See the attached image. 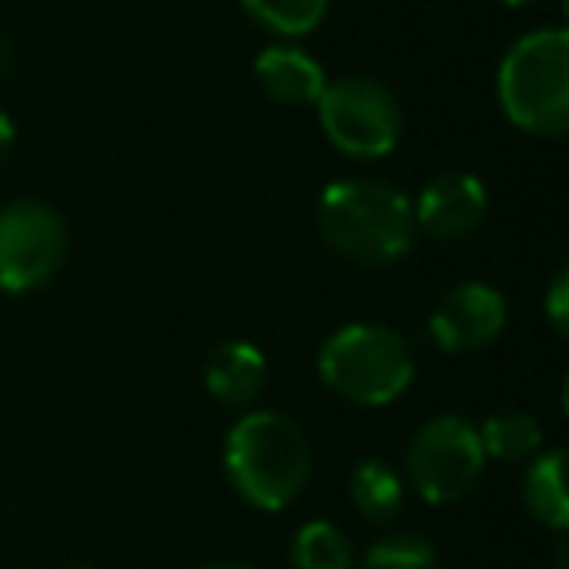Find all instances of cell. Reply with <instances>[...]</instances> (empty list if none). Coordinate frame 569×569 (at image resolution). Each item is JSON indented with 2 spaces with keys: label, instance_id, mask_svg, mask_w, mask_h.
Listing matches in <instances>:
<instances>
[{
  "label": "cell",
  "instance_id": "9",
  "mask_svg": "<svg viewBox=\"0 0 569 569\" xmlns=\"http://www.w3.org/2000/svg\"><path fill=\"white\" fill-rule=\"evenodd\" d=\"M488 219V188L472 172H437L421 188L413 207V227L437 242H460Z\"/></svg>",
  "mask_w": 569,
  "mask_h": 569
},
{
  "label": "cell",
  "instance_id": "20",
  "mask_svg": "<svg viewBox=\"0 0 569 569\" xmlns=\"http://www.w3.org/2000/svg\"><path fill=\"white\" fill-rule=\"evenodd\" d=\"M12 67H17V51H12V43L0 36V79H9Z\"/></svg>",
  "mask_w": 569,
  "mask_h": 569
},
{
  "label": "cell",
  "instance_id": "10",
  "mask_svg": "<svg viewBox=\"0 0 569 569\" xmlns=\"http://www.w3.org/2000/svg\"><path fill=\"white\" fill-rule=\"evenodd\" d=\"M253 79L261 94L277 106H317L320 90L328 87V74L317 56H309L297 43H273L253 59Z\"/></svg>",
  "mask_w": 569,
  "mask_h": 569
},
{
  "label": "cell",
  "instance_id": "21",
  "mask_svg": "<svg viewBox=\"0 0 569 569\" xmlns=\"http://www.w3.org/2000/svg\"><path fill=\"white\" fill-rule=\"evenodd\" d=\"M203 569H253L246 561H214V566H203Z\"/></svg>",
  "mask_w": 569,
  "mask_h": 569
},
{
  "label": "cell",
  "instance_id": "1",
  "mask_svg": "<svg viewBox=\"0 0 569 569\" xmlns=\"http://www.w3.org/2000/svg\"><path fill=\"white\" fill-rule=\"evenodd\" d=\"M222 468L242 503L284 511L312 476V441L289 413L250 410L230 426Z\"/></svg>",
  "mask_w": 569,
  "mask_h": 569
},
{
  "label": "cell",
  "instance_id": "11",
  "mask_svg": "<svg viewBox=\"0 0 569 569\" xmlns=\"http://www.w3.org/2000/svg\"><path fill=\"white\" fill-rule=\"evenodd\" d=\"M207 395L230 410H246L266 390V356L250 340H227L207 356Z\"/></svg>",
  "mask_w": 569,
  "mask_h": 569
},
{
  "label": "cell",
  "instance_id": "15",
  "mask_svg": "<svg viewBox=\"0 0 569 569\" xmlns=\"http://www.w3.org/2000/svg\"><path fill=\"white\" fill-rule=\"evenodd\" d=\"M289 566L293 569H356V546L343 535V527L328 519L305 522L289 546Z\"/></svg>",
  "mask_w": 569,
  "mask_h": 569
},
{
  "label": "cell",
  "instance_id": "19",
  "mask_svg": "<svg viewBox=\"0 0 569 569\" xmlns=\"http://www.w3.org/2000/svg\"><path fill=\"white\" fill-rule=\"evenodd\" d=\"M12 144H17V126H12V118L4 110H0V160L9 157Z\"/></svg>",
  "mask_w": 569,
  "mask_h": 569
},
{
  "label": "cell",
  "instance_id": "5",
  "mask_svg": "<svg viewBox=\"0 0 569 569\" xmlns=\"http://www.w3.org/2000/svg\"><path fill=\"white\" fill-rule=\"evenodd\" d=\"M325 137L356 160H382L402 141V106L387 82L371 74L332 79L317 98Z\"/></svg>",
  "mask_w": 569,
  "mask_h": 569
},
{
  "label": "cell",
  "instance_id": "16",
  "mask_svg": "<svg viewBox=\"0 0 569 569\" xmlns=\"http://www.w3.org/2000/svg\"><path fill=\"white\" fill-rule=\"evenodd\" d=\"M238 4L253 24L284 40L317 32L328 17V0H238Z\"/></svg>",
  "mask_w": 569,
  "mask_h": 569
},
{
  "label": "cell",
  "instance_id": "22",
  "mask_svg": "<svg viewBox=\"0 0 569 569\" xmlns=\"http://www.w3.org/2000/svg\"><path fill=\"white\" fill-rule=\"evenodd\" d=\"M503 4H515V9H522V4H535V0H503Z\"/></svg>",
  "mask_w": 569,
  "mask_h": 569
},
{
  "label": "cell",
  "instance_id": "23",
  "mask_svg": "<svg viewBox=\"0 0 569 569\" xmlns=\"http://www.w3.org/2000/svg\"><path fill=\"white\" fill-rule=\"evenodd\" d=\"M74 569H94V566H74Z\"/></svg>",
  "mask_w": 569,
  "mask_h": 569
},
{
  "label": "cell",
  "instance_id": "14",
  "mask_svg": "<svg viewBox=\"0 0 569 569\" xmlns=\"http://www.w3.org/2000/svg\"><path fill=\"white\" fill-rule=\"evenodd\" d=\"M480 445H483V457L491 460H507V465L530 460L542 452V421L527 410L491 413L480 426Z\"/></svg>",
  "mask_w": 569,
  "mask_h": 569
},
{
  "label": "cell",
  "instance_id": "6",
  "mask_svg": "<svg viewBox=\"0 0 569 569\" xmlns=\"http://www.w3.org/2000/svg\"><path fill=\"white\" fill-rule=\"evenodd\" d=\"M483 445L480 429L460 413H437L413 433L406 449V472L426 503L449 507L460 503L483 476Z\"/></svg>",
  "mask_w": 569,
  "mask_h": 569
},
{
  "label": "cell",
  "instance_id": "8",
  "mask_svg": "<svg viewBox=\"0 0 569 569\" xmlns=\"http://www.w3.org/2000/svg\"><path fill=\"white\" fill-rule=\"evenodd\" d=\"M507 328V297L488 281H460L429 312V340L449 356L480 351Z\"/></svg>",
  "mask_w": 569,
  "mask_h": 569
},
{
  "label": "cell",
  "instance_id": "18",
  "mask_svg": "<svg viewBox=\"0 0 569 569\" xmlns=\"http://www.w3.org/2000/svg\"><path fill=\"white\" fill-rule=\"evenodd\" d=\"M546 317H550V325L558 336L569 332V269L566 266L553 273L550 289H546Z\"/></svg>",
  "mask_w": 569,
  "mask_h": 569
},
{
  "label": "cell",
  "instance_id": "4",
  "mask_svg": "<svg viewBox=\"0 0 569 569\" xmlns=\"http://www.w3.org/2000/svg\"><path fill=\"white\" fill-rule=\"evenodd\" d=\"M317 371L332 395L356 406H390L410 390L418 359L402 332L382 325H348L320 348Z\"/></svg>",
  "mask_w": 569,
  "mask_h": 569
},
{
  "label": "cell",
  "instance_id": "13",
  "mask_svg": "<svg viewBox=\"0 0 569 569\" xmlns=\"http://www.w3.org/2000/svg\"><path fill=\"white\" fill-rule=\"evenodd\" d=\"M406 483L387 460H359L356 472H351V503H356L359 519L371 522V527H387L398 511H402Z\"/></svg>",
  "mask_w": 569,
  "mask_h": 569
},
{
  "label": "cell",
  "instance_id": "17",
  "mask_svg": "<svg viewBox=\"0 0 569 569\" xmlns=\"http://www.w3.org/2000/svg\"><path fill=\"white\" fill-rule=\"evenodd\" d=\"M356 569H441V553L418 530H398L379 538L363 561H356Z\"/></svg>",
  "mask_w": 569,
  "mask_h": 569
},
{
  "label": "cell",
  "instance_id": "2",
  "mask_svg": "<svg viewBox=\"0 0 569 569\" xmlns=\"http://www.w3.org/2000/svg\"><path fill=\"white\" fill-rule=\"evenodd\" d=\"M320 238L340 258L359 266H395L410 253L418 227L413 203L387 180L348 176L336 180L320 196Z\"/></svg>",
  "mask_w": 569,
  "mask_h": 569
},
{
  "label": "cell",
  "instance_id": "3",
  "mask_svg": "<svg viewBox=\"0 0 569 569\" xmlns=\"http://www.w3.org/2000/svg\"><path fill=\"white\" fill-rule=\"evenodd\" d=\"M496 94L522 133L561 137L569 129V32L535 28L499 59Z\"/></svg>",
  "mask_w": 569,
  "mask_h": 569
},
{
  "label": "cell",
  "instance_id": "12",
  "mask_svg": "<svg viewBox=\"0 0 569 569\" xmlns=\"http://www.w3.org/2000/svg\"><path fill=\"white\" fill-rule=\"evenodd\" d=\"M522 503L535 522L550 530L569 527V491H566V452L550 449L538 452L530 468L522 472Z\"/></svg>",
  "mask_w": 569,
  "mask_h": 569
},
{
  "label": "cell",
  "instance_id": "7",
  "mask_svg": "<svg viewBox=\"0 0 569 569\" xmlns=\"http://www.w3.org/2000/svg\"><path fill=\"white\" fill-rule=\"evenodd\" d=\"M67 261V222L40 199L0 207V289L32 293L43 289Z\"/></svg>",
  "mask_w": 569,
  "mask_h": 569
}]
</instances>
